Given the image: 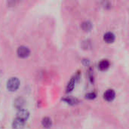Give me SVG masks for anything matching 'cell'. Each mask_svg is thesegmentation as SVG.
<instances>
[{
  "label": "cell",
  "mask_w": 129,
  "mask_h": 129,
  "mask_svg": "<svg viewBox=\"0 0 129 129\" xmlns=\"http://www.w3.org/2000/svg\"><path fill=\"white\" fill-rule=\"evenodd\" d=\"M63 101L70 105H76L79 103V100L76 98H73V97H67V98H63Z\"/></svg>",
  "instance_id": "obj_10"
},
{
  "label": "cell",
  "mask_w": 129,
  "mask_h": 129,
  "mask_svg": "<svg viewBox=\"0 0 129 129\" xmlns=\"http://www.w3.org/2000/svg\"><path fill=\"white\" fill-rule=\"evenodd\" d=\"M29 116V113L26 110H23V109L20 110L17 113V118L23 122H26L28 119Z\"/></svg>",
  "instance_id": "obj_4"
},
{
  "label": "cell",
  "mask_w": 129,
  "mask_h": 129,
  "mask_svg": "<svg viewBox=\"0 0 129 129\" xmlns=\"http://www.w3.org/2000/svg\"><path fill=\"white\" fill-rule=\"evenodd\" d=\"M104 99L107 100V101H113V99L116 97V93H115L114 90L108 89L104 94Z\"/></svg>",
  "instance_id": "obj_5"
},
{
  "label": "cell",
  "mask_w": 129,
  "mask_h": 129,
  "mask_svg": "<svg viewBox=\"0 0 129 129\" xmlns=\"http://www.w3.org/2000/svg\"><path fill=\"white\" fill-rule=\"evenodd\" d=\"M17 53L18 54V56L20 57H22V58H25V57H27L29 54H30V51L29 49L26 47V46H20L18 48H17Z\"/></svg>",
  "instance_id": "obj_2"
},
{
  "label": "cell",
  "mask_w": 129,
  "mask_h": 129,
  "mask_svg": "<svg viewBox=\"0 0 129 129\" xmlns=\"http://www.w3.org/2000/svg\"><path fill=\"white\" fill-rule=\"evenodd\" d=\"M42 125L44 128H48L51 126L52 125V122H51V119L48 117H45L42 119Z\"/></svg>",
  "instance_id": "obj_11"
},
{
  "label": "cell",
  "mask_w": 129,
  "mask_h": 129,
  "mask_svg": "<svg viewBox=\"0 0 129 129\" xmlns=\"http://www.w3.org/2000/svg\"><path fill=\"white\" fill-rule=\"evenodd\" d=\"M25 104V101L23 98H17L14 101V107L17 110H22Z\"/></svg>",
  "instance_id": "obj_6"
},
{
  "label": "cell",
  "mask_w": 129,
  "mask_h": 129,
  "mask_svg": "<svg viewBox=\"0 0 129 129\" xmlns=\"http://www.w3.org/2000/svg\"><path fill=\"white\" fill-rule=\"evenodd\" d=\"M85 98H88V99H90V100L94 99V98H96V94H95L94 92H90V93H88V94H86Z\"/></svg>",
  "instance_id": "obj_13"
},
{
  "label": "cell",
  "mask_w": 129,
  "mask_h": 129,
  "mask_svg": "<svg viewBox=\"0 0 129 129\" xmlns=\"http://www.w3.org/2000/svg\"><path fill=\"white\" fill-rule=\"evenodd\" d=\"M20 86V81L17 77H12L7 82V88L10 91H15Z\"/></svg>",
  "instance_id": "obj_1"
},
{
  "label": "cell",
  "mask_w": 129,
  "mask_h": 129,
  "mask_svg": "<svg viewBox=\"0 0 129 129\" xmlns=\"http://www.w3.org/2000/svg\"><path fill=\"white\" fill-rule=\"evenodd\" d=\"M79 73L76 76L71 78V79L70 80V82H68L67 86V92H70L71 91L73 90V88L75 87V85H76V82L79 79Z\"/></svg>",
  "instance_id": "obj_3"
},
{
  "label": "cell",
  "mask_w": 129,
  "mask_h": 129,
  "mask_svg": "<svg viewBox=\"0 0 129 129\" xmlns=\"http://www.w3.org/2000/svg\"><path fill=\"white\" fill-rule=\"evenodd\" d=\"M104 40L107 43H113L115 41V35L112 32H107L104 36Z\"/></svg>",
  "instance_id": "obj_8"
},
{
  "label": "cell",
  "mask_w": 129,
  "mask_h": 129,
  "mask_svg": "<svg viewBox=\"0 0 129 129\" xmlns=\"http://www.w3.org/2000/svg\"><path fill=\"white\" fill-rule=\"evenodd\" d=\"M110 61L107 59H104V60H102L101 61H100V63L98 64V68L101 71H105L110 67Z\"/></svg>",
  "instance_id": "obj_9"
},
{
  "label": "cell",
  "mask_w": 129,
  "mask_h": 129,
  "mask_svg": "<svg viewBox=\"0 0 129 129\" xmlns=\"http://www.w3.org/2000/svg\"><path fill=\"white\" fill-rule=\"evenodd\" d=\"M92 27V24L90 21H85L82 23V28L85 31H89Z\"/></svg>",
  "instance_id": "obj_12"
},
{
  "label": "cell",
  "mask_w": 129,
  "mask_h": 129,
  "mask_svg": "<svg viewBox=\"0 0 129 129\" xmlns=\"http://www.w3.org/2000/svg\"><path fill=\"white\" fill-rule=\"evenodd\" d=\"M24 123L25 122L16 118L12 123L13 129H23L24 128Z\"/></svg>",
  "instance_id": "obj_7"
}]
</instances>
